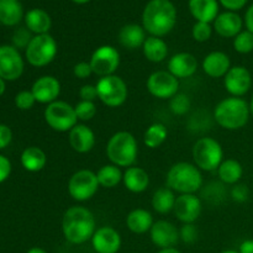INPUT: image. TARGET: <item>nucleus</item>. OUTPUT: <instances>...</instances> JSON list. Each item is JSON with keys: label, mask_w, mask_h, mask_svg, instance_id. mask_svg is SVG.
<instances>
[{"label": "nucleus", "mask_w": 253, "mask_h": 253, "mask_svg": "<svg viewBox=\"0 0 253 253\" xmlns=\"http://www.w3.org/2000/svg\"><path fill=\"white\" fill-rule=\"evenodd\" d=\"M177 24V9L170 0H150L142 12V26L150 36L165 37Z\"/></svg>", "instance_id": "nucleus-1"}, {"label": "nucleus", "mask_w": 253, "mask_h": 253, "mask_svg": "<svg viewBox=\"0 0 253 253\" xmlns=\"http://www.w3.org/2000/svg\"><path fill=\"white\" fill-rule=\"evenodd\" d=\"M96 231L94 214L84 207H71L66 210L62 219V232L69 244L83 245L91 240Z\"/></svg>", "instance_id": "nucleus-2"}, {"label": "nucleus", "mask_w": 253, "mask_h": 253, "mask_svg": "<svg viewBox=\"0 0 253 253\" xmlns=\"http://www.w3.org/2000/svg\"><path fill=\"white\" fill-rule=\"evenodd\" d=\"M250 115V104L237 96L222 99L214 109V119L217 125L230 131L245 127L249 123Z\"/></svg>", "instance_id": "nucleus-3"}, {"label": "nucleus", "mask_w": 253, "mask_h": 253, "mask_svg": "<svg viewBox=\"0 0 253 253\" xmlns=\"http://www.w3.org/2000/svg\"><path fill=\"white\" fill-rule=\"evenodd\" d=\"M166 183L169 189L180 194H195L204 184L202 170L189 162H178L167 172Z\"/></svg>", "instance_id": "nucleus-4"}, {"label": "nucleus", "mask_w": 253, "mask_h": 253, "mask_svg": "<svg viewBox=\"0 0 253 253\" xmlns=\"http://www.w3.org/2000/svg\"><path fill=\"white\" fill-rule=\"evenodd\" d=\"M138 153L137 140L128 131H118L106 145V156L118 167H132Z\"/></svg>", "instance_id": "nucleus-5"}, {"label": "nucleus", "mask_w": 253, "mask_h": 253, "mask_svg": "<svg viewBox=\"0 0 253 253\" xmlns=\"http://www.w3.org/2000/svg\"><path fill=\"white\" fill-rule=\"evenodd\" d=\"M193 160L194 165L200 170L212 172L217 170L224 161V150L219 141L212 137H202L193 146Z\"/></svg>", "instance_id": "nucleus-6"}, {"label": "nucleus", "mask_w": 253, "mask_h": 253, "mask_svg": "<svg viewBox=\"0 0 253 253\" xmlns=\"http://www.w3.org/2000/svg\"><path fill=\"white\" fill-rule=\"evenodd\" d=\"M58 53V44L49 34L35 35L27 48L25 58L32 67H46L54 61Z\"/></svg>", "instance_id": "nucleus-7"}, {"label": "nucleus", "mask_w": 253, "mask_h": 253, "mask_svg": "<svg viewBox=\"0 0 253 253\" xmlns=\"http://www.w3.org/2000/svg\"><path fill=\"white\" fill-rule=\"evenodd\" d=\"M47 125L57 132H69L78 124L74 106L63 100L48 104L43 113Z\"/></svg>", "instance_id": "nucleus-8"}, {"label": "nucleus", "mask_w": 253, "mask_h": 253, "mask_svg": "<svg viewBox=\"0 0 253 253\" xmlns=\"http://www.w3.org/2000/svg\"><path fill=\"white\" fill-rule=\"evenodd\" d=\"M98 91V99L108 108H119L127 100L128 88L121 77H103L95 84Z\"/></svg>", "instance_id": "nucleus-9"}, {"label": "nucleus", "mask_w": 253, "mask_h": 253, "mask_svg": "<svg viewBox=\"0 0 253 253\" xmlns=\"http://www.w3.org/2000/svg\"><path fill=\"white\" fill-rule=\"evenodd\" d=\"M99 184L96 173L90 169H79L68 180V193L76 202L90 200L98 192Z\"/></svg>", "instance_id": "nucleus-10"}, {"label": "nucleus", "mask_w": 253, "mask_h": 253, "mask_svg": "<svg viewBox=\"0 0 253 253\" xmlns=\"http://www.w3.org/2000/svg\"><path fill=\"white\" fill-rule=\"evenodd\" d=\"M93 73L100 78L113 76L120 66V53L111 44H103L91 53L89 59Z\"/></svg>", "instance_id": "nucleus-11"}, {"label": "nucleus", "mask_w": 253, "mask_h": 253, "mask_svg": "<svg viewBox=\"0 0 253 253\" xmlns=\"http://www.w3.org/2000/svg\"><path fill=\"white\" fill-rule=\"evenodd\" d=\"M148 93L161 100L172 99L179 90V79L168 71H156L150 74L146 82Z\"/></svg>", "instance_id": "nucleus-12"}, {"label": "nucleus", "mask_w": 253, "mask_h": 253, "mask_svg": "<svg viewBox=\"0 0 253 253\" xmlns=\"http://www.w3.org/2000/svg\"><path fill=\"white\" fill-rule=\"evenodd\" d=\"M25 69L24 58L19 49L10 44L0 46V78L5 82L17 81Z\"/></svg>", "instance_id": "nucleus-13"}, {"label": "nucleus", "mask_w": 253, "mask_h": 253, "mask_svg": "<svg viewBox=\"0 0 253 253\" xmlns=\"http://www.w3.org/2000/svg\"><path fill=\"white\" fill-rule=\"evenodd\" d=\"M224 85L231 96L241 98L252 86L251 72L244 66H234L224 77Z\"/></svg>", "instance_id": "nucleus-14"}, {"label": "nucleus", "mask_w": 253, "mask_h": 253, "mask_svg": "<svg viewBox=\"0 0 253 253\" xmlns=\"http://www.w3.org/2000/svg\"><path fill=\"white\" fill-rule=\"evenodd\" d=\"M203 210V203L195 194H180L174 204L175 217L183 224H194L199 219Z\"/></svg>", "instance_id": "nucleus-15"}, {"label": "nucleus", "mask_w": 253, "mask_h": 253, "mask_svg": "<svg viewBox=\"0 0 253 253\" xmlns=\"http://www.w3.org/2000/svg\"><path fill=\"white\" fill-rule=\"evenodd\" d=\"M151 241L158 249H172L179 241V230L167 220L155 221L150 230Z\"/></svg>", "instance_id": "nucleus-16"}, {"label": "nucleus", "mask_w": 253, "mask_h": 253, "mask_svg": "<svg viewBox=\"0 0 253 253\" xmlns=\"http://www.w3.org/2000/svg\"><path fill=\"white\" fill-rule=\"evenodd\" d=\"M121 244L120 234L111 226L99 227L91 237V246L96 253H118Z\"/></svg>", "instance_id": "nucleus-17"}, {"label": "nucleus", "mask_w": 253, "mask_h": 253, "mask_svg": "<svg viewBox=\"0 0 253 253\" xmlns=\"http://www.w3.org/2000/svg\"><path fill=\"white\" fill-rule=\"evenodd\" d=\"M31 91L37 103L48 105L58 100V96L61 94V83L53 76H42L34 82Z\"/></svg>", "instance_id": "nucleus-18"}, {"label": "nucleus", "mask_w": 253, "mask_h": 253, "mask_svg": "<svg viewBox=\"0 0 253 253\" xmlns=\"http://www.w3.org/2000/svg\"><path fill=\"white\" fill-rule=\"evenodd\" d=\"M198 71V59L189 52H179L173 54L168 61V72L175 78L184 79L194 76Z\"/></svg>", "instance_id": "nucleus-19"}, {"label": "nucleus", "mask_w": 253, "mask_h": 253, "mask_svg": "<svg viewBox=\"0 0 253 253\" xmlns=\"http://www.w3.org/2000/svg\"><path fill=\"white\" fill-rule=\"evenodd\" d=\"M68 141L71 147L78 153H88L94 148L96 142L95 133L89 126L77 124L68 132Z\"/></svg>", "instance_id": "nucleus-20"}, {"label": "nucleus", "mask_w": 253, "mask_h": 253, "mask_svg": "<svg viewBox=\"0 0 253 253\" xmlns=\"http://www.w3.org/2000/svg\"><path fill=\"white\" fill-rule=\"evenodd\" d=\"M231 67L230 57L221 51L210 52L202 62L203 71L210 78H224Z\"/></svg>", "instance_id": "nucleus-21"}, {"label": "nucleus", "mask_w": 253, "mask_h": 253, "mask_svg": "<svg viewBox=\"0 0 253 253\" xmlns=\"http://www.w3.org/2000/svg\"><path fill=\"white\" fill-rule=\"evenodd\" d=\"M242 26L244 21L235 11L221 12L214 21V30L216 34L225 39H235L242 31Z\"/></svg>", "instance_id": "nucleus-22"}, {"label": "nucleus", "mask_w": 253, "mask_h": 253, "mask_svg": "<svg viewBox=\"0 0 253 253\" xmlns=\"http://www.w3.org/2000/svg\"><path fill=\"white\" fill-rule=\"evenodd\" d=\"M118 39L124 48L133 51L140 47L142 48L147 37H146V30L143 29V26L138 24H127L121 27L118 34Z\"/></svg>", "instance_id": "nucleus-23"}, {"label": "nucleus", "mask_w": 253, "mask_h": 253, "mask_svg": "<svg viewBox=\"0 0 253 253\" xmlns=\"http://www.w3.org/2000/svg\"><path fill=\"white\" fill-rule=\"evenodd\" d=\"M123 183L126 189L135 194L143 193L150 185V175L141 167H128L124 172Z\"/></svg>", "instance_id": "nucleus-24"}, {"label": "nucleus", "mask_w": 253, "mask_h": 253, "mask_svg": "<svg viewBox=\"0 0 253 253\" xmlns=\"http://www.w3.org/2000/svg\"><path fill=\"white\" fill-rule=\"evenodd\" d=\"M189 11L197 21L214 22L219 15L217 0H189Z\"/></svg>", "instance_id": "nucleus-25"}, {"label": "nucleus", "mask_w": 253, "mask_h": 253, "mask_svg": "<svg viewBox=\"0 0 253 253\" xmlns=\"http://www.w3.org/2000/svg\"><path fill=\"white\" fill-rule=\"evenodd\" d=\"M25 25L35 35L48 34L52 26V19L43 9H31L25 14Z\"/></svg>", "instance_id": "nucleus-26"}, {"label": "nucleus", "mask_w": 253, "mask_h": 253, "mask_svg": "<svg viewBox=\"0 0 253 253\" xmlns=\"http://www.w3.org/2000/svg\"><path fill=\"white\" fill-rule=\"evenodd\" d=\"M153 224L152 214L146 209H133L126 216V226L133 234L142 235L150 232Z\"/></svg>", "instance_id": "nucleus-27"}, {"label": "nucleus", "mask_w": 253, "mask_h": 253, "mask_svg": "<svg viewBox=\"0 0 253 253\" xmlns=\"http://www.w3.org/2000/svg\"><path fill=\"white\" fill-rule=\"evenodd\" d=\"M47 156L42 148L37 146L26 147L21 153V165L27 172L36 173L46 167Z\"/></svg>", "instance_id": "nucleus-28"}, {"label": "nucleus", "mask_w": 253, "mask_h": 253, "mask_svg": "<svg viewBox=\"0 0 253 253\" xmlns=\"http://www.w3.org/2000/svg\"><path fill=\"white\" fill-rule=\"evenodd\" d=\"M143 56L152 63H161L168 56V44L161 37L148 36L142 46Z\"/></svg>", "instance_id": "nucleus-29"}, {"label": "nucleus", "mask_w": 253, "mask_h": 253, "mask_svg": "<svg viewBox=\"0 0 253 253\" xmlns=\"http://www.w3.org/2000/svg\"><path fill=\"white\" fill-rule=\"evenodd\" d=\"M24 17V9L19 0H0V24L15 26Z\"/></svg>", "instance_id": "nucleus-30"}, {"label": "nucleus", "mask_w": 253, "mask_h": 253, "mask_svg": "<svg viewBox=\"0 0 253 253\" xmlns=\"http://www.w3.org/2000/svg\"><path fill=\"white\" fill-rule=\"evenodd\" d=\"M217 175L222 184L235 185L241 180L244 175V167L236 160H232V158L224 160L217 168Z\"/></svg>", "instance_id": "nucleus-31"}, {"label": "nucleus", "mask_w": 253, "mask_h": 253, "mask_svg": "<svg viewBox=\"0 0 253 253\" xmlns=\"http://www.w3.org/2000/svg\"><path fill=\"white\" fill-rule=\"evenodd\" d=\"M175 200L177 197L172 189L168 187L160 188L156 190L152 197V208L158 214H168L174 209Z\"/></svg>", "instance_id": "nucleus-32"}, {"label": "nucleus", "mask_w": 253, "mask_h": 253, "mask_svg": "<svg viewBox=\"0 0 253 253\" xmlns=\"http://www.w3.org/2000/svg\"><path fill=\"white\" fill-rule=\"evenodd\" d=\"M96 177H98V182L100 187L103 188H115L123 182L124 173L121 172L120 167L113 165H105L96 172Z\"/></svg>", "instance_id": "nucleus-33"}, {"label": "nucleus", "mask_w": 253, "mask_h": 253, "mask_svg": "<svg viewBox=\"0 0 253 253\" xmlns=\"http://www.w3.org/2000/svg\"><path fill=\"white\" fill-rule=\"evenodd\" d=\"M168 137V130L162 123H155L147 127L143 135V142L151 150L158 148Z\"/></svg>", "instance_id": "nucleus-34"}, {"label": "nucleus", "mask_w": 253, "mask_h": 253, "mask_svg": "<svg viewBox=\"0 0 253 253\" xmlns=\"http://www.w3.org/2000/svg\"><path fill=\"white\" fill-rule=\"evenodd\" d=\"M234 48L237 53L247 54L253 51V34L249 30L241 31L234 39Z\"/></svg>", "instance_id": "nucleus-35"}, {"label": "nucleus", "mask_w": 253, "mask_h": 253, "mask_svg": "<svg viewBox=\"0 0 253 253\" xmlns=\"http://www.w3.org/2000/svg\"><path fill=\"white\" fill-rule=\"evenodd\" d=\"M190 106H192L190 98L183 93H178L169 101V109L174 115H184L190 110Z\"/></svg>", "instance_id": "nucleus-36"}, {"label": "nucleus", "mask_w": 253, "mask_h": 253, "mask_svg": "<svg viewBox=\"0 0 253 253\" xmlns=\"http://www.w3.org/2000/svg\"><path fill=\"white\" fill-rule=\"evenodd\" d=\"M74 110H76L77 118L78 120L81 121H90L94 116L96 115V105L94 101H85V100H81L79 103L76 104L74 106Z\"/></svg>", "instance_id": "nucleus-37"}, {"label": "nucleus", "mask_w": 253, "mask_h": 253, "mask_svg": "<svg viewBox=\"0 0 253 253\" xmlns=\"http://www.w3.org/2000/svg\"><path fill=\"white\" fill-rule=\"evenodd\" d=\"M212 35L211 25L208 22L197 21L193 25L192 36L197 42H207L209 41Z\"/></svg>", "instance_id": "nucleus-38"}, {"label": "nucleus", "mask_w": 253, "mask_h": 253, "mask_svg": "<svg viewBox=\"0 0 253 253\" xmlns=\"http://www.w3.org/2000/svg\"><path fill=\"white\" fill-rule=\"evenodd\" d=\"M32 32L27 27H20L12 35V46L17 49H26L32 40Z\"/></svg>", "instance_id": "nucleus-39"}, {"label": "nucleus", "mask_w": 253, "mask_h": 253, "mask_svg": "<svg viewBox=\"0 0 253 253\" xmlns=\"http://www.w3.org/2000/svg\"><path fill=\"white\" fill-rule=\"evenodd\" d=\"M37 103L31 90H21L15 95V105L20 110H30Z\"/></svg>", "instance_id": "nucleus-40"}, {"label": "nucleus", "mask_w": 253, "mask_h": 253, "mask_svg": "<svg viewBox=\"0 0 253 253\" xmlns=\"http://www.w3.org/2000/svg\"><path fill=\"white\" fill-rule=\"evenodd\" d=\"M198 236H199V231L194 224H183V226L180 227L179 237L184 244H194L198 240Z\"/></svg>", "instance_id": "nucleus-41"}, {"label": "nucleus", "mask_w": 253, "mask_h": 253, "mask_svg": "<svg viewBox=\"0 0 253 253\" xmlns=\"http://www.w3.org/2000/svg\"><path fill=\"white\" fill-rule=\"evenodd\" d=\"M231 198L236 203H245L250 198V189L246 184H237L234 185L231 189Z\"/></svg>", "instance_id": "nucleus-42"}, {"label": "nucleus", "mask_w": 253, "mask_h": 253, "mask_svg": "<svg viewBox=\"0 0 253 253\" xmlns=\"http://www.w3.org/2000/svg\"><path fill=\"white\" fill-rule=\"evenodd\" d=\"M224 185L220 184V183L212 182L210 184H208L207 190L204 192V198L205 199L210 200V202H217V198L224 195Z\"/></svg>", "instance_id": "nucleus-43"}, {"label": "nucleus", "mask_w": 253, "mask_h": 253, "mask_svg": "<svg viewBox=\"0 0 253 253\" xmlns=\"http://www.w3.org/2000/svg\"><path fill=\"white\" fill-rule=\"evenodd\" d=\"M73 74L76 78L88 79L89 77L94 73H93V69H91L90 63H89V62H85V61H82V62H78V63L74 64Z\"/></svg>", "instance_id": "nucleus-44"}, {"label": "nucleus", "mask_w": 253, "mask_h": 253, "mask_svg": "<svg viewBox=\"0 0 253 253\" xmlns=\"http://www.w3.org/2000/svg\"><path fill=\"white\" fill-rule=\"evenodd\" d=\"M79 96H81V100L95 101L98 99L96 86L93 85V84H84L81 90H79Z\"/></svg>", "instance_id": "nucleus-45"}, {"label": "nucleus", "mask_w": 253, "mask_h": 253, "mask_svg": "<svg viewBox=\"0 0 253 253\" xmlns=\"http://www.w3.org/2000/svg\"><path fill=\"white\" fill-rule=\"evenodd\" d=\"M12 140V131L5 124H0V150H4L5 147L10 145Z\"/></svg>", "instance_id": "nucleus-46"}, {"label": "nucleus", "mask_w": 253, "mask_h": 253, "mask_svg": "<svg viewBox=\"0 0 253 253\" xmlns=\"http://www.w3.org/2000/svg\"><path fill=\"white\" fill-rule=\"evenodd\" d=\"M11 173V162L9 158L0 155V183L5 182Z\"/></svg>", "instance_id": "nucleus-47"}, {"label": "nucleus", "mask_w": 253, "mask_h": 253, "mask_svg": "<svg viewBox=\"0 0 253 253\" xmlns=\"http://www.w3.org/2000/svg\"><path fill=\"white\" fill-rule=\"evenodd\" d=\"M219 1L225 9H227V11L236 12L237 10H241L249 0H219Z\"/></svg>", "instance_id": "nucleus-48"}, {"label": "nucleus", "mask_w": 253, "mask_h": 253, "mask_svg": "<svg viewBox=\"0 0 253 253\" xmlns=\"http://www.w3.org/2000/svg\"><path fill=\"white\" fill-rule=\"evenodd\" d=\"M245 25H246V29L253 34V4L247 9L246 15H245Z\"/></svg>", "instance_id": "nucleus-49"}, {"label": "nucleus", "mask_w": 253, "mask_h": 253, "mask_svg": "<svg viewBox=\"0 0 253 253\" xmlns=\"http://www.w3.org/2000/svg\"><path fill=\"white\" fill-rule=\"evenodd\" d=\"M240 253H253V240H245L239 249Z\"/></svg>", "instance_id": "nucleus-50"}, {"label": "nucleus", "mask_w": 253, "mask_h": 253, "mask_svg": "<svg viewBox=\"0 0 253 253\" xmlns=\"http://www.w3.org/2000/svg\"><path fill=\"white\" fill-rule=\"evenodd\" d=\"M157 253H182L180 251H178L175 247H172V249H163V250H160Z\"/></svg>", "instance_id": "nucleus-51"}, {"label": "nucleus", "mask_w": 253, "mask_h": 253, "mask_svg": "<svg viewBox=\"0 0 253 253\" xmlns=\"http://www.w3.org/2000/svg\"><path fill=\"white\" fill-rule=\"evenodd\" d=\"M27 253H47L44 251L43 249H41V247H32V249H30Z\"/></svg>", "instance_id": "nucleus-52"}, {"label": "nucleus", "mask_w": 253, "mask_h": 253, "mask_svg": "<svg viewBox=\"0 0 253 253\" xmlns=\"http://www.w3.org/2000/svg\"><path fill=\"white\" fill-rule=\"evenodd\" d=\"M5 89H6V84H5L4 79L0 78V96L5 93Z\"/></svg>", "instance_id": "nucleus-53"}, {"label": "nucleus", "mask_w": 253, "mask_h": 253, "mask_svg": "<svg viewBox=\"0 0 253 253\" xmlns=\"http://www.w3.org/2000/svg\"><path fill=\"white\" fill-rule=\"evenodd\" d=\"M73 2H76V4L78 5H83V4H86V2H89L90 0H72Z\"/></svg>", "instance_id": "nucleus-54"}, {"label": "nucleus", "mask_w": 253, "mask_h": 253, "mask_svg": "<svg viewBox=\"0 0 253 253\" xmlns=\"http://www.w3.org/2000/svg\"><path fill=\"white\" fill-rule=\"evenodd\" d=\"M221 253H240L239 251H235V250H225Z\"/></svg>", "instance_id": "nucleus-55"}, {"label": "nucleus", "mask_w": 253, "mask_h": 253, "mask_svg": "<svg viewBox=\"0 0 253 253\" xmlns=\"http://www.w3.org/2000/svg\"><path fill=\"white\" fill-rule=\"evenodd\" d=\"M250 111H251V114L253 115V96L251 99V103H250Z\"/></svg>", "instance_id": "nucleus-56"}]
</instances>
